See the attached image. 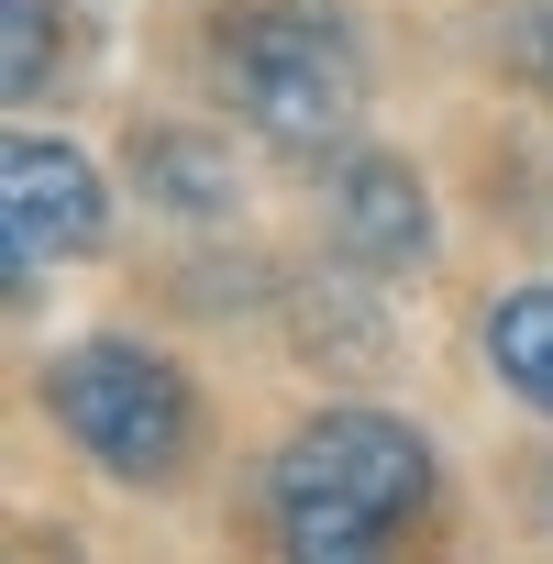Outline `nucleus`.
Here are the masks:
<instances>
[{
	"label": "nucleus",
	"instance_id": "1",
	"mask_svg": "<svg viewBox=\"0 0 553 564\" xmlns=\"http://www.w3.org/2000/svg\"><path fill=\"white\" fill-rule=\"evenodd\" d=\"M421 498H432V454L388 410H322L265 465V509H276L289 564H388V542Z\"/></svg>",
	"mask_w": 553,
	"mask_h": 564
},
{
	"label": "nucleus",
	"instance_id": "2",
	"mask_svg": "<svg viewBox=\"0 0 553 564\" xmlns=\"http://www.w3.org/2000/svg\"><path fill=\"white\" fill-rule=\"evenodd\" d=\"M210 78L221 100L289 155H344L355 133V100H366V67L344 45V23L300 12V0H243V12L210 23Z\"/></svg>",
	"mask_w": 553,
	"mask_h": 564
},
{
	"label": "nucleus",
	"instance_id": "3",
	"mask_svg": "<svg viewBox=\"0 0 553 564\" xmlns=\"http://www.w3.org/2000/svg\"><path fill=\"white\" fill-rule=\"evenodd\" d=\"M45 410H56V432L100 465V476H122V487H155V476H177L188 465V443H199V399H188V377L166 366V355H144V344H67L56 366H45Z\"/></svg>",
	"mask_w": 553,
	"mask_h": 564
},
{
	"label": "nucleus",
	"instance_id": "4",
	"mask_svg": "<svg viewBox=\"0 0 553 564\" xmlns=\"http://www.w3.org/2000/svg\"><path fill=\"white\" fill-rule=\"evenodd\" d=\"M0 221H12V265H45V254H100V166L67 144V133H12L0 144Z\"/></svg>",
	"mask_w": 553,
	"mask_h": 564
},
{
	"label": "nucleus",
	"instance_id": "5",
	"mask_svg": "<svg viewBox=\"0 0 553 564\" xmlns=\"http://www.w3.org/2000/svg\"><path fill=\"white\" fill-rule=\"evenodd\" d=\"M333 243H344L355 265H377V276L421 265V254H432V188H421L399 155L344 144V155H333Z\"/></svg>",
	"mask_w": 553,
	"mask_h": 564
},
{
	"label": "nucleus",
	"instance_id": "6",
	"mask_svg": "<svg viewBox=\"0 0 553 564\" xmlns=\"http://www.w3.org/2000/svg\"><path fill=\"white\" fill-rule=\"evenodd\" d=\"M133 188H144L155 210H177V221H232V199H243L232 144H210V133H188V122H144V133H133Z\"/></svg>",
	"mask_w": 553,
	"mask_h": 564
},
{
	"label": "nucleus",
	"instance_id": "7",
	"mask_svg": "<svg viewBox=\"0 0 553 564\" xmlns=\"http://www.w3.org/2000/svg\"><path fill=\"white\" fill-rule=\"evenodd\" d=\"M487 366H498L531 410H553V289H509V300L487 311Z\"/></svg>",
	"mask_w": 553,
	"mask_h": 564
},
{
	"label": "nucleus",
	"instance_id": "8",
	"mask_svg": "<svg viewBox=\"0 0 553 564\" xmlns=\"http://www.w3.org/2000/svg\"><path fill=\"white\" fill-rule=\"evenodd\" d=\"M56 56H67V34H56L45 0H0V89L34 100V89L56 78Z\"/></svg>",
	"mask_w": 553,
	"mask_h": 564
},
{
	"label": "nucleus",
	"instance_id": "9",
	"mask_svg": "<svg viewBox=\"0 0 553 564\" xmlns=\"http://www.w3.org/2000/svg\"><path fill=\"white\" fill-rule=\"evenodd\" d=\"M498 56L553 100V0H509V12H498Z\"/></svg>",
	"mask_w": 553,
	"mask_h": 564
},
{
	"label": "nucleus",
	"instance_id": "10",
	"mask_svg": "<svg viewBox=\"0 0 553 564\" xmlns=\"http://www.w3.org/2000/svg\"><path fill=\"white\" fill-rule=\"evenodd\" d=\"M542 520H553V465H542Z\"/></svg>",
	"mask_w": 553,
	"mask_h": 564
}]
</instances>
